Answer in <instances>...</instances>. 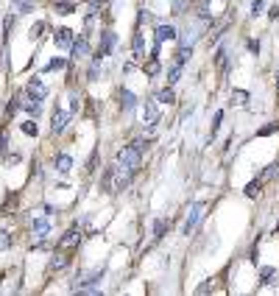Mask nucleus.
<instances>
[{
  "label": "nucleus",
  "instance_id": "nucleus-16",
  "mask_svg": "<svg viewBox=\"0 0 279 296\" xmlns=\"http://www.w3.org/2000/svg\"><path fill=\"white\" fill-rule=\"evenodd\" d=\"M156 104H167V106H170V104H176V92L170 90V84H167V87H162V90L156 92Z\"/></svg>",
  "mask_w": 279,
  "mask_h": 296
},
{
  "label": "nucleus",
  "instance_id": "nucleus-18",
  "mask_svg": "<svg viewBox=\"0 0 279 296\" xmlns=\"http://www.w3.org/2000/svg\"><path fill=\"white\" fill-rule=\"evenodd\" d=\"M132 48H134V56H137V59H142V56H145V39H142V34H140V31L134 34Z\"/></svg>",
  "mask_w": 279,
  "mask_h": 296
},
{
  "label": "nucleus",
  "instance_id": "nucleus-6",
  "mask_svg": "<svg viewBox=\"0 0 279 296\" xmlns=\"http://www.w3.org/2000/svg\"><path fill=\"white\" fill-rule=\"evenodd\" d=\"M28 95H31L34 101H45V98H48V87L42 84L39 76H31V78H28Z\"/></svg>",
  "mask_w": 279,
  "mask_h": 296
},
{
  "label": "nucleus",
  "instance_id": "nucleus-1",
  "mask_svg": "<svg viewBox=\"0 0 279 296\" xmlns=\"http://www.w3.org/2000/svg\"><path fill=\"white\" fill-rule=\"evenodd\" d=\"M145 146H148V143L142 140V137H137V140L129 143V146H126L123 151L118 154V162L126 165V168H132V170H137V168H140V159H142V151H145Z\"/></svg>",
  "mask_w": 279,
  "mask_h": 296
},
{
  "label": "nucleus",
  "instance_id": "nucleus-31",
  "mask_svg": "<svg viewBox=\"0 0 279 296\" xmlns=\"http://www.w3.org/2000/svg\"><path fill=\"white\" fill-rule=\"evenodd\" d=\"M274 132H279V123H268V126H265V129H260V137H265V134H274Z\"/></svg>",
  "mask_w": 279,
  "mask_h": 296
},
{
  "label": "nucleus",
  "instance_id": "nucleus-25",
  "mask_svg": "<svg viewBox=\"0 0 279 296\" xmlns=\"http://www.w3.org/2000/svg\"><path fill=\"white\" fill-rule=\"evenodd\" d=\"M165 229H167V221H156L153 224V240H162V235H165Z\"/></svg>",
  "mask_w": 279,
  "mask_h": 296
},
{
  "label": "nucleus",
  "instance_id": "nucleus-14",
  "mask_svg": "<svg viewBox=\"0 0 279 296\" xmlns=\"http://www.w3.org/2000/svg\"><path fill=\"white\" fill-rule=\"evenodd\" d=\"M36 6V0H11V8L14 14H31Z\"/></svg>",
  "mask_w": 279,
  "mask_h": 296
},
{
  "label": "nucleus",
  "instance_id": "nucleus-32",
  "mask_svg": "<svg viewBox=\"0 0 279 296\" xmlns=\"http://www.w3.org/2000/svg\"><path fill=\"white\" fill-rule=\"evenodd\" d=\"M42 31H45V22H36V25H34L31 31H28V34H31V39H39Z\"/></svg>",
  "mask_w": 279,
  "mask_h": 296
},
{
  "label": "nucleus",
  "instance_id": "nucleus-19",
  "mask_svg": "<svg viewBox=\"0 0 279 296\" xmlns=\"http://www.w3.org/2000/svg\"><path fill=\"white\" fill-rule=\"evenodd\" d=\"M20 132L25 134V137H36V134H39V126H36V118H34V120H25V123H20Z\"/></svg>",
  "mask_w": 279,
  "mask_h": 296
},
{
  "label": "nucleus",
  "instance_id": "nucleus-7",
  "mask_svg": "<svg viewBox=\"0 0 279 296\" xmlns=\"http://www.w3.org/2000/svg\"><path fill=\"white\" fill-rule=\"evenodd\" d=\"M48 232H50L48 218H36V224H34V246H36V249L45 246V238H48Z\"/></svg>",
  "mask_w": 279,
  "mask_h": 296
},
{
  "label": "nucleus",
  "instance_id": "nucleus-20",
  "mask_svg": "<svg viewBox=\"0 0 279 296\" xmlns=\"http://www.w3.org/2000/svg\"><path fill=\"white\" fill-rule=\"evenodd\" d=\"M67 67V59H62V56H53L48 64H45V70L48 73H56V70H64Z\"/></svg>",
  "mask_w": 279,
  "mask_h": 296
},
{
  "label": "nucleus",
  "instance_id": "nucleus-28",
  "mask_svg": "<svg viewBox=\"0 0 279 296\" xmlns=\"http://www.w3.org/2000/svg\"><path fill=\"white\" fill-rule=\"evenodd\" d=\"M277 277V268H260V280L263 282H271Z\"/></svg>",
  "mask_w": 279,
  "mask_h": 296
},
{
  "label": "nucleus",
  "instance_id": "nucleus-3",
  "mask_svg": "<svg viewBox=\"0 0 279 296\" xmlns=\"http://www.w3.org/2000/svg\"><path fill=\"white\" fill-rule=\"evenodd\" d=\"M101 277H104V268H92V271H78V277H76V285H73V291L92 288V285H98V282H101Z\"/></svg>",
  "mask_w": 279,
  "mask_h": 296
},
{
  "label": "nucleus",
  "instance_id": "nucleus-38",
  "mask_svg": "<svg viewBox=\"0 0 279 296\" xmlns=\"http://www.w3.org/2000/svg\"><path fill=\"white\" fill-rule=\"evenodd\" d=\"M277 232H279V221H277Z\"/></svg>",
  "mask_w": 279,
  "mask_h": 296
},
{
  "label": "nucleus",
  "instance_id": "nucleus-11",
  "mask_svg": "<svg viewBox=\"0 0 279 296\" xmlns=\"http://www.w3.org/2000/svg\"><path fill=\"white\" fill-rule=\"evenodd\" d=\"M153 34H156V42H173L176 36H179V31L173 28V25H156V31H153Z\"/></svg>",
  "mask_w": 279,
  "mask_h": 296
},
{
  "label": "nucleus",
  "instance_id": "nucleus-13",
  "mask_svg": "<svg viewBox=\"0 0 279 296\" xmlns=\"http://www.w3.org/2000/svg\"><path fill=\"white\" fill-rule=\"evenodd\" d=\"M53 165H56L59 173H70V170H73V156H70V154H56Z\"/></svg>",
  "mask_w": 279,
  "mask_h": 296
},
{
  "label": "nucleus",
  "instance_id": "nucleus-17",
  "mask_svg": "<svg viewBox=\"0 0 279 296\" xmlns=\"http://www.w3.org/2000/svg\"><path fill=\"white\" fill-rule=\"evenodd\" d=\"M53 11L56 14H73V11H76V3H73V0H56Z\"/></svg>",
  "mask_w": 279,
  "mask_h": 296
},
{
  "label": "nucleus",
  "instance_id": "nucleus-10",
  "mask_svg": "<svg viewBox=\"0 0 279 296\" xmlns=\"http://www.w3.org/2000/svg\"><path fill=\"white\" fill-rule=\"evenodd\" d=\"M53 42L59 45V48H70V45H73V31H70L67 25L56 28V31H53Z\"/></svg>",
  "mask_w": 279,
  "mask_h": 296
},
{
  "label": "nucleus",
  "instance_id": "nucleus-30",
  "mask_svg": "<svg viewBox=\"0 0 279 296\" xmlns=\"http://www.w3.org/2000/svg\"><path fill=\"white\" fill-rule=\"evenodd\" d=\"M221 120H223V112L218 109V112H215V118H212V137H215V134H218V129H221Z\"/></svg>",
  "mask_w": 279,
  "mask_h": 296
},
{
  "label": "nucleus",
  "instance_id": "nucleus-8",
  "mask_svg": "<svg viewBox=\"0 0 279 296\" xmlns=\"http://www.w3.org/2000/svg\"><path fill=\"white\" fill-rule=\"evenodd\" d=\"M78 240H81V229H78V226H70L67 232L62 235V240H59V249H70V246H78Z\"/></svg>",
  "mask_w": 279,
  "mask_h": 296
},
{
  "label": "nucleus",
  "instance_id": "nucleus-23",
  "mask_svg": "<svg viewBox=\"0 0 279 296\" xmlns=\"http://www.w3.org/2000/svg\"><path fill=\"white\" fill-rule=\"evenodd\" d=\"M260 190H263V179H254V182H249V184H246V190H243V193H246L249 198H254Z\"/></svg>",
  "mask_w": 279,
  "mask_h": 296
},
{
  "label": "nucleus",
  "instance_id": "nucleus-37",
  "mask_svg": "<svg viewBox=\"0 0 279 296\" xmlns=\"http://www.w3.org/2000/svg\"><path fill=\"white\" fill-rule=\"evenodd\" d=\"M6 162H8V165H17V162H20V154H8Z\"/></svg>",
  "mask_w": 279,
  "mask_h": 296
},
{
  "label": "nucleus",
  "instance_id": "nucleus-2",
  "mask_svg": "<svg viewBox=\"0 0 279 296\" xmlns=\"http://www.w3.org/2000/svg\"><path fill=\"white\" fill-rule=\"evenodd\" d=\"M204 210H207V204H204V201H195V204L190 207L187 218H184V226H181V235H184V238H190V235L195 232V226H198V221H201V212Z\"/></svg>",
  "mask_w": 279,
  "mask_h": 296
},
{
  "label": "nucleus",
  "instance_id": "nucleus-5",
  "mask_svg": "<svg viewBox=\"0 0 279 296\" xmlns=\"http://www.w3.org/2000/svg\"><path fill=\"white\" fill-rule=\"evenodd\" d=\"M115 48H118V34H115V31H101V45H98V53H101V56H109Z\"/></svg>",
  "mask_w": 279,
  "mask_h": 296
},
{
  "label": "nucleus",
  "instance_id": "nucleus-29",
  "mask_svg": "<svg viewBox=\"0 0 279 296\" xmlns=\"http://www.w3.org/2000/svg\"><path fill=\"white\" fill-rule=\"evenodd\" d=\"M17 109H20V95H14V98L8 101V106H6V115H17Z\"/></svg>",
  "mask_w": 279,
  "mask_h": 296
},
{
  "label": "nucleus",
  "instance_id": "nucleus-27",
  "mask_svg": "<svg viewBox=\"0 0 279 296\" xmlns=\"http://www.w3.org/2000/svg\"><path fill=\"white\" fill-rule=\"evenodd\" d=\"M142 70H145L148 76H156V73H159V62H156V59L151 56V62H148V64H142Z\"/></svg>",
  "mask_w": 279,
  "mask_h": 296
},
{
  "label": "nucleus",
  "instance_id": "nucleus-15",
  "mask_svg": "<svg viewBox=\"0 0 279 296\" xmlns=\"http://www.w3.org/2000/svg\"><path fill=\"white\" fill-rule=\"evenodd\" d=\"M142 120H145V123H151V120H159L156 101H145V104H142Z\"/></svg>",
  "mask_w": 279,
  "mask_h": 296
},
{
  "label": "nucleus",
  "instance_id": "nucleus-12",
  "mask_svg": "<svg viewBox=\"0 0 279 296\" xmlns=\"http://www.w3.org/2000/svg\"><path fill=\"white\" fill-rule=\"evenodd\" d=\"M70 50H73V59H84L87 53H90V42H87V36H78V39H73Z\"/></svg>",
  "mask_w": 279,
  "mask_h": 296
},
{
  "label": "nucleus",
  "instance_id": "nucleus-34",
  "mask_svg": "<svg viewBox=\"0 0 279 296\" xmlns=\"http://www.w3.org/2000/svg\"><path fill=\"white\" fill-rule=\"evenodd\" d=\"M109 0H87V6H90V11H98V6H106Z\"/></svg>",
  "mask_w": 279,
  "mask_h": 296
},
{
  "label": "nucleus",
  "instance_id": "nucleus-24",
  "mask_svg": "<svg viewBox=\"0 0 279 296\" xmlns=\"http://www.w3.org/2000/svg\"><path fill=\"white\" fill-rule=\"evenodd\" d=\"M78 109H81V95L73 90V92H70V115H76Z\"/></svg>",
  "mask_w": 279,
  "mask_h": 296
},
{
  "label": "nucleus",
  "instance_id": "nucleus-22",
  "mask_svg": "<svg viewBox=\"0 0 279 296\" xmlns=\"http://www.w3.org/2000/svg\"><path fill=\"white\" fill-rule=\"evenodd\" d=\"M64 266H67V257H64V254H53V257H50V263H48L50 271H62Z\"/></svg>",
  "mask_w": 279,
  "mask_h": 296
},
{
  "label": "nucleus",
  "instance_id": "nucleus-36",
  "mask_svg": "<svg viewBox=\"0 0 279 296\" xmlns=\"http://www.w3.org/2000/svg\"><path fill=\"white\" fill-rule=\"evenodd\" d=\"M249 50H251V53H260V39H251V42H249Z\"/></svg>",
  "mask_w": 279,
  "mask_h": 296
},
{
  "label": "nucleus",
  "instance_id": "nucleus-35",
  "mask_svg": "<svg viewBox=\"0 0 279 296\" xmlns=\"http://www.w3.org/2000/svg\"><path fill=\"white\" fill-rule=\"evenodd\" d=\"M6 148H8V137H6V132H3V134H0V154H3Z\"/></svg>",
  "mask_w": 279,
  "mask_h": 296
},
{
  "label": "nucleus",
  "instance_id": "nucleus-9",
  "mask_svg": "<svg viewBox=\"0 0 279 296\" xmlns=\"http://www.w3.org/2000/svg\"><path fill=\"white\" fill-rule=\"evenodd\" d=\"M137 104H140V101H137V95H134L132 90H120V109H123L126 115L134 112V109H137Z\"/></svg>",
  "mask_w": 279,
  "mask_h": 296
},
{
  "label": "nucleus",
  "instance_id": "nucleus-4",
  "mask_svg": "<svg viewBox=\"0 0 279 296\" xmlns=\"http://www.w3.org/2000/svg\"><path fill=\"white\" fill-rule=\"evenodd\" d=\"M67 123H70V112H64L62 106H56L53 115H50V132H53V134H62L64 129H67Z\"/></svg>",
  "mask_w": 279,
  "mask_h": 296
},
{
  "label": "nucleus",
  "instance_id": "nucleus-26",
  "mask_svg": "<svg viewBox=\"0 0 279 296\" xmlns=\"http://www.w3.org/2000/svg\"><path fill=\"white\" fill-rule=\"evenodd\" d=\"M235 101H237V106H243L246 101H249V92H243V90H235V92H232V104H235Z\"/></svg>",
  "mask_w": 279,
  "mask_h": 296
},
{
  "label": "nucleus",
  "instance_id": "nucleus-33",
  "mask_svg": "<svg viewBox=\"0 0 279 296\" xmlns=\"http://www.w3.org/2000/svg\"><path fill=\"white\" fill-rule=\"evenodd\" d=\"M263 8H265V0H254V3H251V14L257 17L260 11H263Z\"/></svg>",
  "mask_w": 279,
  "mask_h": 296
},
{
  "label": "nucleus",
  "instance_id": "nucleus-21",
  "mask_svg": "<svg viewBox=\"0 0 279 296\" xmlns=\"http://www.w3.org/2000/svg\"><path fill=\"white\" fill-rule=\"evenodd\" d=\"M20 106L25 109L28 115H31V118H36V115L42 112V101H34V98H31V101H25V104H20Z\"/></svg>",
  "mask_w": 279,
  "mask_h": 296
}]
</instances>
